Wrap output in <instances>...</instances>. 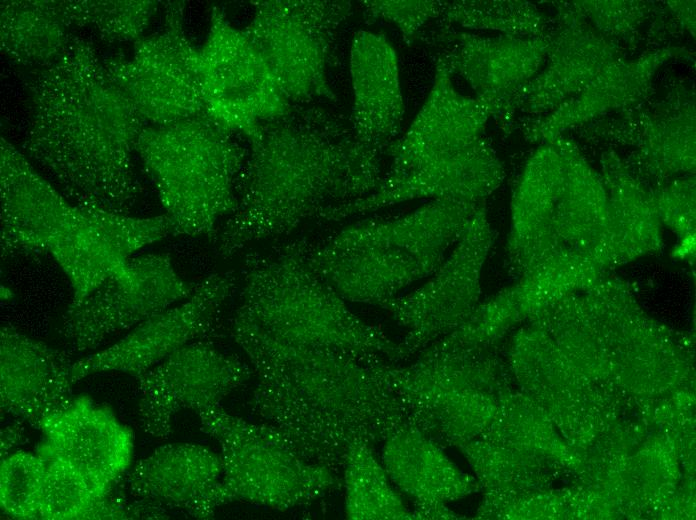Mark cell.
<instances>
[{
    "instance_id": "cell-1",
    "label": "cell",
    "mask_w": 696,
    "mask_h": 520,
    "mask_svg": "<svg viewBox=\"0 0 696 520\" xmlns=\"http://www.w3.org/2000/svg\"><path fill=\"white\" fill-rule=\"evenodd\" d=\"M231 335L255 377L252 411L309 461L337 471L353 443L413 424L387 378L390 361L280 341L238 310Z\"/></svg>"
},
{
    "instance_id": "cell-2",
    "label": "cell",
    "mask_w": 696,
    "mask_h": 520,
    "mask_svg": "<svg viewBox=\"0 0 696 520\" xmlns=\"http://www.w3.org/2000/svg\"><path fill=\"white\" fill-rule=\"evenodd\" d=\"M22 152L73 204L129 214L141 194L134 156L145 121L86 39L28 82Z\"/></svg>"
},
{
    "instance_id": "cell-3",
    "label": "cell",
    "mask_w": 696,
    "mask_h": 520,
    "mask_svg": "<svg viewBox=\"0 0 696 520\" xmlns=\"http://www.w3.org/2000/svg\"><path fill=\"white\" fill-rule=\"evenodd\" d=\"M245 139L237 206L214 236L222 257L369 195L384 175L383 152L361 142L349 120L315 104H293Z\"/></svg>"
},
{
    "instance_id": "cell-4",
    "label": "cell",
    "mask_w": 696,
    "mask_h": 520,
    "mask_svg": "<svg viewBox=\"0 0 696 520\" xmlns=\"http://www.w3.org/2000/svg\"><path fill=\"white\" fill-rule=\"evenodd\" d=\"M308 242L289 241L245 258L238 311L276 339L390 362L403 359L400 344L354 314L310 266Z\"/></svg>"
},
{
    "instance_id": "cell-5",
    "label": "cell",
    "mask_w": 696,
    "mask_h": 520,
    "mask_svg": "<svg viewBox=\"0 0 696 520\" xmlns=\"http://www.w3.org/2000/svg\"><path fill=\"white\" fill-rule=\"evenodd\" d=\"M137 155L171 222L173 235L214 237L238 202L248 157L245 137L207 114L146 125Z\"/></svg>"
},
{
    "instance_id": "cell-6",
    "label": "cell",
    "mask_w": 696,
    "mask_h": 520,
    "mask_svg": "<svg viewBox=\"0 0 696 520\" xmlns=\"http://www.w3.org/2000/svg\"><path fill=\"white\" fill-rule=\"evenodd\" d=\"M201 430L220 446L222 477L216 509L246 502L286 511L341 484L337 471L307 460L273 426L232 415L222 406L198 411Z\"/></svg>"
},
{
    "instance_id": "cell-7",
    "label": "cell",
    "mask_w": 696,
    "mask_h": 520,
    "mask_svg": "<svg viewBox=\"0 0 696 520\" xmlns=\"http://www.w3.org/2000/svg\"><path fill=\"white\" fill-rule=\"evenodd\" d=\"M243 31L286 99L294 105L336 101L328 69L337 60L336 41L352 14L342 0H255Z\"/></svg>"
},
{
    "instance_id": "cell-8",
    "label": "cell",
    "mask_w": 696,
    "mask_h": 520,
    "mask_svg": "<svg viewBox=\"0 0 696 520\" xmlns=\"http://www.w3.org/2000/svg\"><path fill=\"white\" fill-rule=\"evenodd\" d=\"M162 28L134 42L130 57L102 58L111 79L146 125L163 126L206 114L198 48L184 26V1L165 2Z\"/></svg>"
},
{
    "instance_id": "cell-9",
    "label": "cell",
    "mask_w": 696,
    "mask_h": 520,
    "mask_svg": "<svg viewBox=\"0 0 696 520\" xmlns=\"http://www.w3.org/2000/svg\"><path fill=\"white\" fill-rule=\"evenodd\" d=\"M493 234L481 205L431 278L382 308L405 330L403 359L446 336L477 307L483 265Z\"/></svg>"
},
{
    "instance_id": "cell-10",
    "label": "cell",
    "mask_w": 696,
    "mask_h": 520,
    "mask_svg": "<svg viewBox=\"0 0 696 520\" xmlns=\"http://www.w3.org/2000/svg\"><path fill=\"white\" fill-rule=\"evenodd\" d=\"M206 114L247 136L260 121L286 112L291 104L264 60L223 9L213 6L203 45L198 48Z\"/></svg>"
},
{
    "instance_id": "cell-11",
    "label": "cell",
    "mask_w": 696,
    "mask_h": 520,
    "mask_svg": "<svg viewBox=\"0 0 696 520\" xmlns=\"http://www.w3.org/2000/svg\"><path fill=\"white\" fill-rule=\"evenodd\" d=\"M134 279L113 275L77 303H70L62 317V333L78 352L94 350L118 332L188 298L197 283L176 272L167 253L130 258Z\"/></svg>"
},
{
    "instance_id": "cell-12",
    "label": "cell",
    "mask_w": 696,
    "mask_h": 520,
    "mask_svg": "<svg viewBox=\"0 0 696 520\" xmlns=\"http://www.w3.org/2000/svg\"><path fill=\"white\" fill-rule=\"evenodd\" d=\"M236 281L233 271L207 276L182 303L144 320L108 348L74 361L72 384L101 372H122L136 378L179 348L211 335Z\"/></svg>"
},
{
    "instance_id": "cell-13",
    "label": "cell",
    "mask_w": 696,
    "mask_h": 520,
    "mask_svg": "<svg viewBox=\"0 0 696 520\" xmlns=\"http://www.w3.org/2000/svg\"><path fill=\"white\" fill-rule=\"evenodd\" d=\"M203 340L186 344L136 377L139 423L146 434L167 439L179 411L197 413L221 406L228 394L253 376L249 363Z\"/></svg>"
},
{
    "instance_id": "cell-14",
    "label": "cell",
    "mask_w": 696,
    "mask_h": 520,
    "mask_svg": "<svg viewBox=\"0 0 696 520\" xmlns=\"http://www.w3.org/2000/svg\"><path fill=\"white\" fill-rule=\"evenodd\" d=\"M168 235L173 228L165 214L140 218L83 207L79 222L50 255L71 284L70 303H77L110 276L134 279L133 253Z\"/></svg>"
},
{
    "instance_id": "cell-15",
    "label": "cell",
    "mask_w": 696,
    "mask_h": 520,
    "mask_svg": "<svg viewBox=\"0 0 696 520\" xmlns=\"http://www.w3.org/2000/svg\"><path fill=\"white\" fill-rule=\"evenodd\" d=\"M2 256L47 253L70 233L83 208L46 180L23 152L0 141Z\"/></svg>"
},
{
    "instance_id": "cell-16",
    "label": "cell",
    "mask_w": 696,
    "mask_h": 520,
    "mask_svg": "<svg viewBox=\"0 0 696 520\" xmlns=\"http://www.w3.org/2000/svg\"><path fill=\"white\" fill-rule=\"evenodd\" d=\"M504 169L481 138L456 153L399 175H383L375 191L323 211L317 218L339 221L408 200L431 198L480 203L502 182Z\"/></svg>"
},
{
    "instance_id": "cell-17",
    "label": "cell",
    "mask_w": 696,
    "mask_h": 520,
    "mask_svg": "<svg viewBox=\"0 0 696 520\" xmlns=\"http://www.w3.org/2000/svg\"><path fill=\"white\" fill-rule=\"evenodd\" d=\"M438 46L435 60L463 78L491 114L505 113L538 67L543 43L535 38L481 37L438 26L426 35Z\"/></svg>"
},
{
    "instance_id": "cell-18",
    "label": "cell",
    "mask_w": 696,
    "mask_h": 520,
    "mask_svg": "<svg viewBox=\"0 0 696 520\" xmlns=\"http://www.w3.org/2000/svg\"><path fill=\"white\" fill-rule=\"evenodd\" d=\"M38 451L59 456L78 468L103 494L111 493L130 467L134 437L107 407L78 396L47 416Z\"/></svg>"
},
{
    "instance_id": "cell-19",
    "label": "cell",
    "mask_w": 696,
    "mask_h": 520,
    "mask_svg": "<svg viewBox=\"0 0 696 520\" xmlns=\"http://www.w3.org/2000/svg\"><path fill=\"white\" fill-rule=\"evenodd\" d=\"M446 257L416 254L387 245L308 243L312 269L351 302L382 306L406 287L430 276Z\"/></svg>"
},
{
    "instance_id": "cell-20",
    "label": "cell",
    "mask_w": 696,
    "mask_h": 520,
    "mask_svg": "<svg viewBox=\"0 0 696 520\" xmlns=\"http://www.w3.org/2000/svg\"><path fill=\"white\" fill-rule=\"evenodd\" d=\"M221 477L220 454L201 444L174 443L137 461L122 479L124 490L138 503L208 519L216 511Z\"/></svg>"
},
{
    "instance_id": "cell-21",
    "label": "cell",
    "mask_w": 696,
    "mask_h": 520,
    "mask_svg": "<svg viewBox=\"0 0 696 520\" xmlns=\"http://www.w3.org/2000/svg\"><path fill=\"white\" fill-rule=\"evenodd\" d=\"M491 115L476 98L457 91L438 60L432 88L407 131L387 147L388 175H399L473 144Z\"/></svg>"
},
{
    "instance_id": "cell-22",
    "label": "cell",
    "mask_w": 696,
    "mask_h": 520,
    "mask_svg": "<svg viewBox=\"0 0 696 520\" xmlns=\"http://www.w3.org/2000/svg\"><path fill=\"white\" fill-rule=\"evenodd\" d=\"M65 352L33 339L12 325L0 330L1 410L39 430L49 415L74 398Z\"/></svg>"
},
{
    "instance_id": "cell-23",
    "label": "cell",
    "mask_w": 696,
    "mask_h": 520,
    "mask_svg": "<svg viewBox=\"0 0 696 520\" xmlns=\"http://www.w3.org/2000/svg\"><path fill=\"white\" fill-rule=\"evenodd\" d=\"M380 460L395 488L413 502V519L458 518L447 504L470 493L472 481L420 428L409 424L389 434Z\"/></svg>"
},
{
    "instance_id": "cell-24",
    "label": "cell",
    "mask_w": 696,
    "mask_h": 520,
    "mask_svg": "<svg viewBox=\"0 0 696 520\" xmlns=\"http://www.w3.org/2000/svg\"><path fill=\"white\" fill-rule=\"evenodd\" d=\"M350 78L351 128L361 142L385 152L401 131L405 105L397 53L383 34L360 30L354 35Z\"/></svg>"
},
{
    "instance_id": "cell-25",
    "label": "cell",
    "mask_w": 696,
    "mask_h": 520,
    "mask_svg": "<svg viewBox=\"0 0 696 520\" xmlns=\"http://www.w3.org/2000/svg\"><path fill=\"white\" fill-rule=\"evenodd\" d=\"M563 160L552 149L538 151L527 163L512 202L508 240L511 269L519 276L564 248L554 227Z\"/></svg>"
},
{
    "instance_id": "cell-26",
    "label": "cell",
    "mask_w": 696,
    "mask_h": 520,
    "mask_svg": "<svg viewBox=\"0 0 696 520\" xmlns=\"http://www.w3.org/2000/svg\"><path fill=\"white\" fill-rule=\"evenodd\" d=\"M580 159L563 161L554 227L562 246L607 266L608 198L598 177Z\"/></svg>"
},
{
    "instance_id": "cell-27",
    "label": "cell",
    "mask_w": 696,
    "mask_h": 520,
    "mask_svg": "<svg viewBox=\"0 0 696 520\" xmlns=\"http://www.w3.org/2000/svg\"><path fill=\"white\" fill-rule=\"evenodd\" d=\"M70 29L57 0L1 2V51L19 66L40 69L53 63L71 39Z\"/></svg>"
},
{
    "instance_id": "cell-28",
    "label": "cell",
    "mask_w": 696,
    "mask_h": 520,
    "mask_svg": "<svg viewBox=\"0 0 696 520\" xmlns=\"http://www.w3.org/2000/svg\"><path fill=\"white\" fill-rule=\"evenodd\" d=\"M613 169V168H611ZM607 265L621 264L661 246L659 215L653 200L622 169L608 172Z\"/></svg>"
},
{
    "instance_id": "cell-29",
    "label": "cell",
    "mask_w": 696,
    "mask_h": 520,
    "mask_svg": "<svg viewBox=\"0 0 696 520\" xmlns=\"http://www.w3.org/2000/svg\"><path fill=\"white\" fill-rule=\"evenodd\" d=\"M345 517L351 520H409L407 508L373 445L353 443L342 466Z\"/></svg>"
},
{
    "instance_id": "cell-30",
    "label": "cell",
    "mask_w": 696,
    "mask_h": 520,
    "mask_svg": "<svg viewBox=\"0 0 696 520\" xmlns=\"http://www.w3.org/2000/svg\"><path fill=\"white\" fill-rule=\"evenodd\" d=\"M160 1L77 0L57 1L71 28L86 29L105 42H136L143 37Z\"/></svg>"
},
{
    "instance_id": "cell-31",
    "label": "cell",
    "mask_w": 696,
    "mask_h": 520,
    "mask_svg": "<svg viewBox=\"0 0 696 520\" xmlns=\"http://www.w3.org/2000/svg\"><path fill=\"white\" fill-rule=\"evenodd\" d=\"M45 469L39 504L41 520H86L103 497L91 481L67 460L37 452Z\"/></svg>"
},
{
    "instance_id": "cell-32",
    "label": "cell",
    "mask_w": 696,
    "mask_h": 520,
    "mask_svg": "<svg viewBox=\"0 0 696 520\" xmlns=\"http://www.w3.org/2000/svg\"><path fill=\"white\" fill-rule=\"evenodd\" d=\"M603 268L591 257L561 248L521 276L515 285L523 315L533 311L553 291L588 285Z\"/></svg>"
},
{
    "instance_id": "cell-33",
    "label": "cell",
    "mask_w": 696,
    "mask_h": 520,
    "mask_svg": "<svg viewBox=\"0 0 696 520\" xmlns=\"http://www.w3.org/2000/svg\"><path fill=\"white\" fill-rule=\"evenodd\" d=\"M438 26L494 29L507 36L534 35L540 18L531 5L520 1H446Z\"/></svg>"
},
{
    "instance_id": "cell-34",
    "label": "cell",
    "mask_w": 696,
    "mask_h": 520,
    "mask_svg": "<svg viewBox=\"0 0 696 520\" xmlns=\"http://www.w3.org/2000/svg\"><path fill=\"white\" fill-rule=\"evenodd\" d=\"M45 461L38 453H10L1 459L0 506L16 519H39Z\"/></svg>"
},
{
    "instance_id": "cell-35",
    "label": "cell",
    "mask_w": 696,
    "mask_h": 520,
    "mask_svg": "<svg viewBox=\"0 0 696 520\" xmlns=\"http://www.w3.org/2000/svg\"><path fill=\"white\" fill-rule=\"evenodd\" d=\"M361 3L366 19L391 23L407 45L420 38L430 21L441 17L446 5V1L440 0H367Z\"/></svg>"
},
{
    "instance_id": "cell-36",
    "label": "cell",
    "mask_w": 696,
    "mask_h": 520,
    "mask_svg": "<svg viewBox=\"0 0 696 520\" xmlns=\"http://www.w3.org/2000/svg\"><path fill=\"white\" fill-rule=\"evenodd\" d=\"M670 188L655 204L658 215L677 232L688 234L694 228V189L688 182Z\"/></svg>"
},
{
    "instance_id": "cell-37",
    "label": "cell",
    "mask_w": 696,
    "mask_h": 520,
    "mask_svg": "<svg viewBox=\"0 0 696 520\" xmlns=\"http://www.w3.org/2000/svg\"><path fill=\"white\" fill-rule=\"evenodd\" d=\"M25 437L23 422L16 420L1 429V459L10 454V451L21 444Z\"/></svg>"
}]
</instances>
